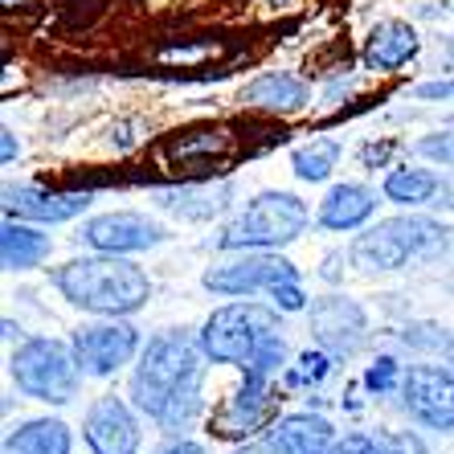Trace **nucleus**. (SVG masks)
Returning a JSON list of instances; mask_svg holds the SVG:
<instances>
[{
    "label": "nucleus",
    "mask_w": 454,
    "mask_h": 454,
    "mask_svg": "<svg viewBox=\"0 0 454 454\" xmlns=\"http://www.w3.org/2000/svg\"><path fill=\"white\" fill-rule=\"evenodd\" d=\"M53 242L45 238V233L29 230V225H17L9 217L4 222V230H0V258H4V270H29V266H37L42 258H50Z\"/></svg>",
    "instance_id": "4be33fe9"
},
{
    "label": "nucleus",
    "mask_w": 454,
    "mask_h": 454,
    "mask_svg": "<svg viewBox=\"0 0 454 454\" xmlns=\"http://www.w3.org/2000/svg\"><path fill=\"white\" fill-rule=\"evenodd\" d=\"M311 332H316L319 348L336 352V356H348L369 336V319H364L360 303H352L344 295H328L311 303Z\"/></svg>",
    "instance_id": "9b49d317"
},
{
    "label": "nucleus",
    "mask_w": 454,
    "mask_h": 454,
    "mask_svg": "<svg viewBox=\"0 0 454 454\" xmlns=\"http://www.w3.org/2000/svg\"><path fill=\"white\" fill-rule=\"evenodd\" d=\"M450 250V230L430 217H393L364 230L352 242V262L360 270H402L405 262H430Z\"/></svg>",
    "instance_id": "7ed1b4c3"
},
{
    "label": "nucleus",
    "mask_w": 454,
    "mask_h": 454,
    "mask_svg": "<svg viewBox=\"0 0 454 454\" xmlns=\"http://www.w3.org/2000/svg\"><path fill=\"white\" fill-rule=\"evenodd\" d=\"M438 184H442V180L426 168H393L389 176H385V197H389L393 205H426L434 192H438Z\"/></svg>",
    "instance_id": "5701e85b"
},
{
    "label": "nucleus",
    "mask_w": 454,
    "mask_h": 454,
    "mask_svg": "<svg viewBox=\"0 0 454 454\" xmlns=\"http://www.w3.org/2000/svg\"><path fill=\"white\" fill-rule=\"evenodd\" d=\"M332 454H380V450L377 438H369V434H348V438H340Z\"/></svg>",
    "instance_id": "2f4dec72"
},
{
    "label": "nucleus",
    "mask_w": 454,
    "mask_h": 454,
    "mask_svg": "<svg viewBox=\"0 0 454 454\" xmlns=\"http://www.w3.org/2000/svg\"><path fill=\"white\" fill-rule=\"evenodd\" d=\"M278 332V307L230 303L217 307L201 328V348L213 364H246L266 336Z\"/></svg>",
    "instance_id": "423d86ee"
},
{
    "label": "nucleus",
    "mask_w": 454,
    "mask_h": 454,
    "mask_svg": "<svg viewBox=\"0 0 454 454\" xmlns=\"http://www.w3.org/2000/svg\"><path fill=\"white\" fill-rule=\"evenodd\" d=\"M70 426L58 418H37L25 422L4 438V454H70Z\"/></svg>",
    "instance_id": "412c9836"
},
{
    "label": "nucleus",
    "mask_w": 454,
    "mask_h": 454,
    "mask_svg": "<svg viewBox=\"0 0 454 454\" xmlns=\"http://www.w3.org/2000/svg\"><path fill=\"white\" fill-rule=\"evenodd\" d=\"M402 340L410 348H434V352H454V336H446L442 328L434 324H418V328H405Z\"/></svg>",
    "instance_id": "cd10ccee"
},
{
    "label": "nucleus",
    "mask_w": 454,
    "mask_h": 454,
    "mask_svg": "<svg viewBox=\"0 0 454 454\" xmlns=\"http://www.w3.org/2000/svg\"><path fill=\"white\" fill-rule=\"evenodd\" d=\"M9 369H12L17 389L29 393L33 402L66 405L78 397V377H82V369H78L74 348H66L58 340H45V336L25 340L21 348L12 352Z\"/></svg>",
    "instance_id": "39448f33"
},
{
    "label": "nucleus",
    "mask_w": 454,
    "mask_h": 454,
    "mask_svg": "<svg viewBox=\"0 0 454 454\" xmlns=\"http://www.w3.org/2000/svg\"><path fill=\"white\" fill-rule=\"evenodd\" d=\"M156 454H205V446H201V442H189V438H176V442L160 446Z\"/></svg>",
    "instance_id": "72a5a7b5"
},
{
    "label": "nucleus",
    "mask_w": 454,
    "mask_h": 454,
    "mask_svg": "<svg viewBox=\"0 0 454 454\" xmlns=\"http://www.w3.org/2000/svg\"><path fill=\"white\" fill-rule=\"evenodd\" d=\"M266 295L275 299L278 311H303L307 307V295H303V286H299V278H286V283H275Z\"/></svg>",
    "instance_id": "c85d7f7f"
},
{
    "label": "nucleus",
    "mask_w": 454,
    "mask_h": 454,
    "mask_svg": "<svg viewBox=\"0 0 454 454\" xmlns=\"http://www.w3.org/2000/svg\"><path fill=\"white\" fill-rule=\"evenodd\" d=\"M270 446L278 454H332L336 450V430L319 413H286L270 430Z\"/></svg>",
    "instance_id": "dca6fc26"
},
{
    "label": "nucleus",
    "mask_w": 454,
    "mask_h": 454,
    "mask_svg": "<svg viewBox=\"0 0 454 454\" xmlns=\"http://www.w3.org/2000/svg\"><path fill=\"white\" fill-rule=\"evenodd\" d=\"M336 160H340V144H332V139H319V144H311V148H299L295 152V176L299 180H328L332 168H336Z\"/></svg>",
    "instance_id": "b1692460"
},
{
    "label": "nucleus",
    "mask_w": 454,
    "mask_h": 454,
    "mask_svg": "<svg viewBox=\"0 0 454 454\" xmlns=\"http://www.w3.org/2000/svg\"><path fill=\"white\" fill-rule=\"evenodd\" d=\"M21 4H29V0H4V9H21Z\"/></svg>",
    "instance_id": "4c0bfd02"
},
{
    "label": "nucleus",
    "mask_w": 454,
    "mask_h": 454,
    "mask_svg": "<svg viewBox=\"0 0 454 454\" xmlns=\"http://www.w3.org/2000/svg\"><path fill=\"white\" fill-rule=\"evenodd\" d=\"M283 360H286V344L283 336H266L262 344H258V352H254L250 360L242 364V377H254V380H270L278 377V369H283Z\"/></svg>",
    "instance_id": "393cba45"
},
{
    "label": "nucleus",
    "mask_w": 454,
    "mask_h": 454,
    "mask_svg": "<svg viewBox=\"0 0 454 454\" xmlns=\"http://www.w3.org/2000/svg\"><path fill=\"white\" fill-rule=\"evenodd\" d=\"M299 278L295 262H286L278 254H242L233 262L209 266L201 283L213 295H254V291H270L275 283Z\"/></svg>",
    "instance_id": "1a4fd4ad"
},
{
    "label": "nucleus",
    "mask_w": 454,
    "mask_h": 454,
    "mask_svg": "<svg viewBox=\"0 0 454 454\" xmlns=\"http://www.w3.org/2000/svg\"><path fill=\"white\" fill-rule=\"evenodd\" d=\"M311 90H307L303 78L295 74H262L254 78L250 86L242 90V103L254 106V111H275V115H291V111H303Z\"/></svg>",
    "instance_id": "a211bd4d"
},
{
    "label": "nucleus",
    "mask_w": 454,
    "mask_h": 454,
    "mask_svg": "<svg viewBox=\"0 0 454 454\" xmlns=\"http://www.w3.org/2000/svg\"><path fill=\"white\" fill-rule=\"evenodd\" d=\"M377 197L364 184H336V189L319 201V225L324 230H360L372 217Z\"/></svg>",
    "instance_id": "6ab92c4d"
},
{
    "label": "nucleus",
    "mask_w": 454,
    "mask_h": 454,
    "mask_svg": "<svg viewBox=\"0 0 454 454\" xmlns=\"http://www.w3.org/2000/svg\"><path fill=\"white\" fill-rule=\"evenodd\" d=\"M450 123H454V119H450Z\"/></svg>",
    "instance_id": "ea45409f"
},
{
    "label": "nucleus",
    "mask_w": 454,
    "mask_h": 454,
    "mask_svg": "<svg viewBox=\"0 0 454 454\" xmlns=\"http://www.w3.org/2000/svg\"><path fill=\"white\" fill-rule=\"evenodd\" d=\"M230 148H233V127H225V123H201V127H189V131H176V136L164 139V156L180 172L209 168L213 160H225Z\"/></svg>",
    "instance_id": "4468645a"
},
{
    "label": "nucleus",
    "mask_w": 454,
    "mask_h": 454,
    "mask_svg": "<svg viewBox=\"0 0 454 454\" xmlns=\"http://www.w3.org/2000/svg\"><path fill=\"white\" fill-rule=\"evenodd\" d=\"M446 9H454V0H446Z\"/></svg>",
    "instance_id": "58836bf2"
},
{
    "label": "nucleus",
    "mask_w": 454,
    "mask_h": 454,
    "mask_svg": "<svg viewBox=\"0 0 454 454\" xmlns=\"http://www.w3.org/2000/svg\"><path fill=\"white\" fill-rule=\"evenodd\" d=\"M402 380H405L402 377V364H397L393 356H377L369 364V372H364V385H369L372 393H393Z\"/></svg>",
    "instance_id": "bb28decb"
},
{
    "label": "nucleus",
    "mask_w": 454,
    "mask_h": 454,
    "mask_svg": "<svg viewBox=\"0 0 454 454\" xmlns=\"http://www.w3.org/2000/svg\"><path fill=\"white\" fill-rule=\"evenodd\" d=\"M205 348L201 340L184 332H160L148 340V348L131 372V402L139 413L164 430H189L201 413L205 397Z\"/></svg>",
    "instance_id": "f257e3e1"
},
{
    "label": "nucleus",
    "mask_w": 454,
    "mask_h": 454,
    "mask_svg": "<svg viewBox=\"0 0 454 454\" xmlns=\"http://www.w3.org/2000/svg\"><path fill=\"white\" fill-rule=\"evenodd\" d=\"M230 197L233 189L222 180V184H184L176 192H164L160 205L168 213H176V217H189V222H209L222 209H230Z\"/></svg>",
    "instance_id": "aec40b11"
},
{
    "label": "nucleus",
    "mask_w": 454,
    "mask_h": 454,
    "mask_svg": "<svg viewBox=\"0 0 454 454\" xmlns=\"http://www.w3.org/2000/svg\"><path fill=\"white\" fill-rule=\"evenodd\" d=\"M275 418V393H270V380H254L242 377L238 393L217 410L213 418V434L217 438H246V434H258L266 422Z\"/></svg>",
    "instance_id": "ddd939ff"
},
{
    "label": "nucleus",
    "mask_w": 454,
    "mask_h": 454,
    "mask_svg": "<svg viewBox=\"0 0 454 454\" xmlns=\"http://www.w3.org/2000/svg\"><path fill=\"white\" fill-rule=\"evenodd\" d=\"M389 144H380V148H377V144H369V148H364V152H360V156H364V164H380V160H385V156H389Z\"/></svg>",
    "instance_id": "f704fd0d"
},
{
    "label": "nucleus",
    "mask_w": 454,
    "mask_h": 454,
    "mask_svg": "<svg viewBox=\"0 0 454 454\" xmlns=\"http://www.w3.org/2000/svg\"><path fill=\"white\" fill-rule=\"evenodd\" d=\"M238 454H278V450L270 446V438H266V442H250V446H242Z\"/></svg>",
    "instance_id": "c9c22d12"
},
{
    "label": "nucleus",
    "mask_w": 454,
    "mask_h": 454,
    "mask_svg": "<svg viewBox=\"0 0 454 454\" xmlns=\"http://www.w3.org/2000/svg\"><path fill=\"white\" fill-rule=\"evenodd\" d=\"M86 446L95 454H136L139 450V422L136 413L127 410V402H119L115 393L98 397L90 410H86Z\"/></svg>",
    "instance_id": "f8f14e48"
},
{
    "label": "nucleus",
    "mask_w": 454,
    "mask_h": 454,
    "mask_svg": "<svg viewBox=\"0 0 454 454\" xmlns=\"http://www.w3.org/2000/svg\"><path fill=\"white\" fill-rule=\"evenodd\" d=\"M53 286L82 311L95 316H131L148 303L152 283L136 262H123L119 254H103V258H74L53 270Z\"/></svg>",
    "instance_id": "f03ea898"
},
{
    "label": "nucleus",
    "mask_w": 454,
    "mask_h": 454,
    "mask_svg": "<svg viewBox=\"0 0 454 454\" xmlns=\"http://www.w3.org/2000/svg\"><path fill=\"white\" fill-rule=\"evenodd\" d=\"M168 238L164 225L144 217V213H103L95 222L82 225V242L95 246L98 254H136L152 250Z\"/></svg>",
    "instance_id": "9d476101"
},
{
    "label": "nucleus",
    "mask_w": 454,
    "mask_h": 454,
    "mask_svg": "<svg viewBox=\"0 0 454 454\" xmlns=\"http://www.w3.org/2000/svg\"><path fill=\"white\" fill-rule=\"evenodd\" d=\"M418 152L438 160V164H454V136H426L422 144H418Z\"/></svg>",
    "instance_id": "7c9ffc66"
},
{
    "label": "nucleus",
    "mask_w": 454,
    "mask_h": 454,
    "mask_svg": "<svg viewBox=\"0 0 454 454\" xmlns=\"http://www.w3.org/2000/svg\"><path fill=\"white\" fill-rule=\"evenodd\" d=\"M377 450L380 454H426L422 438H413L410 430L402 434H377Z\"/></svg>",
    "instance_id": "c756f323"
},
{
    "label": "nucleus",
    "mask_w": 454,
    "mask_h": 454,
    "mask_svg": "<svg viewBox=\"0 0 454 454\" xmlns=\"http://www.w3.org/2000/svg\"><path fill=\"white\" fill-rule=\"evenodd\" d=\"M70 348L78 356V369L82 377H111L127 364V360L139 352V332L131 324H90V328H78Z\"/></svg>",
    "instance_id": "6e6552de"
},
{
    "label": "nucleus",
    "mask_w": 454,
    "mask_h": 454,
    "mask_svg": "<svg viewBox=\"0 0 454 454\" xmlns=\"http://www.w3.org/2000/svg\"><path fill=\"white\" fill-rule=\"evenodd\" d=\"M307 230V205L295 192H258L246 213L217 238L222 250H278Z\"/></svg>",
    "instance_id": "20e7f679"
},
{
    "label": "nucleus",
    "mask_w": 454,
    "mask_h": 454,
    "mask_svg": "<svg viewBox=\"0 0 454 454\" xmlns=\"http://www.w3.org/2000/svg\"><path fill=\"white\" fill-rule=\"evenodd\" d=\"M418 50H422V42H418V29H413V25L380 21L377 29L369 33V42H364V66L389 74V70H402L410 58H418Z\"/></svg>",
    "instance_id": "f3484780"
},
{
    "label": "nucleus",
    "mask_w": 454,
    "mask_h": 454,
    "mask_svg": "<svg viewBox=\"0 0 454 454\" xmlns=\"http://www.w3.org/2000/svg\"><path fill=\"white\" fill-rule=\"evenodd\" d=\"M332 372V352L328 348H307L303 356L295 360V364H291V369H286V385H291V389H303V385H319V380L328 377Z\"/></svg>",
    "instance_id": "a878e982"
},
{
    "label": "nucleus",
    "mask_w": 454,
    "mask_h": 454,
    "mask_svg": "<svg viewBox=\"0 0 454 454\" xmlns=\"http://www.w3.org/2000/svg\"><path fill=\"white\" fill-rule=\"evenodd\" d=\"M418 98H454V82H426L418 86Z\"/></svg>",
    "instance_id": "473e14b6"
},
{
    "label": "nucleus",
    "mask_w": 454,
    "mask_h": 454,
    "mask_svg": "<svg viewBox=\"0 0 454 454\" xmlns=\"http://www.w3.org/2000/svg\"><path fill=\"white\" fill-rule=\"evenodd\" d=\"M402 397L413 422L426 430H454V372L442 364H413L402 380Z\"/></svg>",
    "instance_id": "0eeeda50"
},
{
    "label": "nucleus",
    "mask_w": 454,
    "mask_h": 454,
    "mask_svg": "<svg viewBox=\"0 0 454 454\" xmlns=\"http://www.w3.org/2000/svg\"><path fill=\"white\" fill-rule=\"evenodd\" d=\"M0 136H4V164H9V160L17 156V139H12V131H9V127H4Z\"/></svg>",
    "instance_id": "e433bc0d"
},
{
    "label": "nucleus",
    "mask_w": 454,
    "mask_h": 454,
    "mask_svg": "<svg viewBox=\"0 0 454 454\" xmlns=\"http://www.w3.org/2000/svg\"><path fill=\"white\" fill-rule=\"evenodd\" d=\"M90 205L86 192H53L37 184H4V209L9 217H29V222H70Z\"/></svg>",
    "instance_id": "2eb2a0df"
}]
</instances>
